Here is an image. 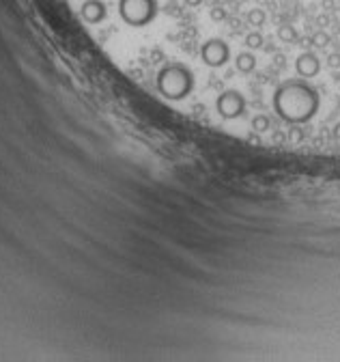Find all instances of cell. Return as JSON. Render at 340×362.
Here are the masks:
<instances>
[{
	"label": "cell",
	"instance_id": "obj_6",
	"mask_svg": "<svg viewBox=\"0 0 340 362\" xmlns=\"http://www.w3.org/2000/svg\"><path fill=\"white\" fill-rule=\"evenodd\" d=\"M295 69L302 78H315L319 71H321V61H319L317 54H312V52H304V54L297 56Z\"/></svg>",
	"mask_w": 340,
	"mask_h": 362
},
{
	"label": "cell",
	"instance_id": "obj_12",
	"mask_svg": "<svg viewBox=\"0 0 340 362\" xmlns=\"http://www.w3.org/2000/svg\"><path fill=\"white\" fill-rule=\"evenodd\" d=\"M252 129L254 132H258V134L265 132V129H269V119H267L265 114H256L252 119Z\"/></svg>",
	"mask_w": 340,
	"mask_h": 362
},
{
	"label": "cell",
	"instance_id": "obj_7",
	"mask_svg": "<svg viewBox=\"0 0 340 362\" xmlns=\"http://www.w3.org/2000/svg\"><path fill=\"white\" fill-rule=\"evenodd\" d=\"M82 17L90 24H97L106 17V4L101 0H86L82 4Z\"/></svg>",
	"mask_w": 340,
	"mask_h": 362
},
{
	"label": "cell",
	"instance_id": "obj_16",
	"mask_svg": "<svg viewBox=\"0 0 340 362\" xmlns=\"http://www.w3.org/2000/svg\"><path fill=\"white\" fill-rule=\"evenodd\" d=\"M328 65H330V67H334V69H338L340 67V54H330L328 56Z\"/></svg>",
	"mask_w": 340,
	"mask_h": 362
},
{
	"label": "cell",
	"instance_id": "obj_11",
	"mask_svg": "<svg viewBox=\"0 0 340 362\" xmlns=\"http://www.w3.org/2000/svg\"><path fill=\"white\" fill-rule=\"evenodd\" d=\"M278 37L282 39V41H295L297 39V30H295V26H291V24H282L278 28Z\"/></svg>",
	"mask_w": 340,
	"mask_h": 362
},
{
	"label": "cell",
	"instance_id": "obj_4",
	"mask_svg": "<svg viewBox=\"0 0 340 362\" xmlns=\"http://www.w3.org/2000/svg\"><path fill=\"white\" fill-rule=\"evenodd\" d=\"M200 58L209 67H222L231 58V48L224 39H207L200 48Z\"/></svg>",
	"mask_w": 340,
	"mask_h": 362
},
{
	"label": "cell",
	"instance_id": "obj_5",
	"mask_svg": "<svg viewBox=\"0 0 340 362\" xmlns=\"http://www.w3.org/2000/svg\"><path fill=\"white\" fill-rule=\"evenodd\" d=\"M215 110L220 112V116L224 119H237L246 112V97L239 90H224L220 93V97L215 99Z\"/></svg>",
	"mask_w": 340,
	"mask_h": 362
},
{
	"label": "cell",
	"instance_id": "obj_18",
	"mask_svg": "<svg viewBox=\"0 0 340 362\" xmlns=\"http://www.w3.org/2000/svg\"><path fill=\"white\" fill-rule=\"evenodd\" d=\"M334 136H336V138L340 140V123H338V125L334 127Z\"/></svg>",
	"mask_w": 340,
	"mask_h": 362
},
{
	"label": "cell",
	"instance_id": "obj_15",
	"mask_svg": "<svg viewBox=\"0 0 340 362\" xmlns=\"http://www.w3.org/2000/svg\"><path fill=\"white\" fill-rule=\"evenodd\" d=\"M289 138H291L293 142H299V140L304 138V132H302V129H297V127H293L291 132H289Z\"/></svg>",
	"mask_w": 340,
	"mask_h": 362
},
{
	"label": "cell",
	"instance_id": "obj_1",
	"mask_svg": "<svg viewBox=\"0 0 340 362\" xmlns=\"http://www.w3.org/2000/svg\"><path fill=\"white\" fill-rule=\"evenodd\" d=\"M319 93L306 80H286L273 93V110L291 125L308 123L319 112Z\"/></svg>",
	"mask_w": 340,
	"mask_h": 362
},
{
	"label": "cell",
	"instance_id": "obj_3",
	"mask_svg": "<svg viewBox=\"0 0 340 362\" xmlns=\"http://www.w3.org/2000/svg\"><path fill=\"white\" fill-rule=\"evenodd\" d=\"M119 13L129 26H147L158 15V0H119Z\"/></svg>",
	"mask_w": 340,
	"mask_h": 362
},
{
	"label": "cell",
	"instance_id": "obj_17",
	"mask_svg": "<svg viewBox=\"0 0 340 362\" xmlns=\"http://www.w3.org/2000/svg\"><path fill=\"white\" fill-rule=\"evenodd\" d=\"M202 2H205V0H185L187 6H200Z\"/></svg>",
	"mask_w": 340,
	"mask_h": 362
},
{
	"label": "cell",
	"instance_id": "obj_14",
	"mask_svg": "<svg viewBox=\"0 0 340 362\" xmlns=\"http://www.w3.org/2000/svg\"><path fill=\"white\" fill-rule=\"evenodd\" d=\"M312 43H315L317 48H323V45L330 43V37L325 35V32H317V35H312Z\"/></svg>",
	"mask_w": 340,
	"mask_h": 362
},
{
	"label": "cell",
	"instance_id": "obj_2",
	"mask_svg": "<svg viewBox=\"0 0 340 362\" xmlns=\"http://www.w3.org/2000/svg\"><path fill=\"white\" fill-rule=\"evenodd\" d=\"M158 89L166 99H185L194 90L192 69L183 63H170L162 67L158 74Z\"/></svg>",
	"mask_w": 340,
	"mask_h": 362
},
{
	"label": "cell",
	"instance_id": "obj_13",
	"mask_svg": "<svg viewBox=\"0 0 340 362\" xmlns=\"http://www.w3.org/2000/svg\"><path fill=\"white\" fill-rule=\"evenodd\" d=\"M209 17H211L213 22H222V19L226 17V11L222 9V6H213V9L209 11Z\"/></svg>",
	"mask_w": 340,
	"mask_h": 362
},
{
	"label": "cell",
	"instance_id": "obj_9",
	"mask_svg": "<svg viewBox=\"0 0 340 362\" xmlns=\"http://www.w3.org/2000/svg\"><path fill=\"white\" fill-rule=\"evenodd\" d=\"M263 43H265V39H263V35H260L258 30H252V32H248V35H246V45L250 50L263 48Z\"/></svg>",
	"mask_w": 340,
	"mask_h": 362
},
{
	"label": "cell",
	"instance_id": "obj_10",
	"mask_svg": "<svg viewBox=\"0 0 340 362\" xmlns=\"http://www.w3.org/2000/svg\"><path fill=\"white\" fill-rule=\"evenodd\" d=\"M265 19H267L265 11L258 9V6H256V9H250V11H248V24H250V26H263Z\"/></svg>",
	"mask_w": 340,
	"mask_h": 362
},
{
	"label": "cell",
	"instance_id": "obj_8",
	"mask_svg": "<svg viewBox=\"0 0 340 362\" xmlns=\"http://www.w3.org/2000/svg\"><path fill=\"white\" fill-rule=\"evenodd\" d=\"M235 65H237V69L241 74H250V71H254V67H256V56H254L252 52H241V54H237Z\"/></svg>",
	"mask_w": 340,
	"mask_h": 362
}]
</instances>
